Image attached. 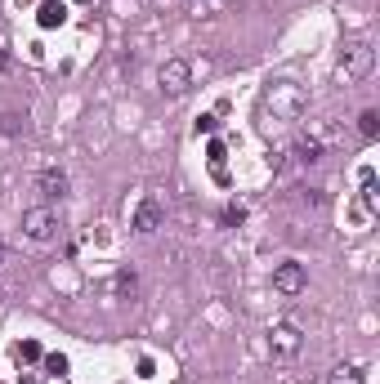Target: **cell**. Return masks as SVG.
I'll return each mask as SVG.
<instances>
[{"mask_svg":"<svg viewBox=\"0 0 380 384\" xmlns=\"http://www.w3.org/2000/svg\"><path fill=\"white\" fill-rule=\"evenodd\" d=\"M371 68H376V49H371L367 41H349V45L340 49L336 72H340L344 81H362V76H371Z\"/></svg>","mask_w":380,"mask_h":384,"instance_id":"6da1fadb","label":"cell"},{"mask_svg":"<svg viewBox=\"0 0 380 384\" xmlns=\"http://www.w3.org/2000/svg\"><path fill=\"white\" fill-rule=\"evenodd\" d=\"M304 286H309V273H304L300 259H282V264L273 269V291H277V295L295 299V295H304Z\"/></svg>","mask_w":380,"mask_h":384,"instance_id":"7a4b0ae2","label":"cell"},{"mask_svg":"<svg viewBox=\"0 0 380 384\" xmlns=\"http://www.w3.org/2000/svg\"><path fill=\"white\" fill-rule=\"evenodd\" d=\"M157 85H161V94H184L192 85V68L184 58H166L157 68Z\"/></svg>","mask_w":380,"mask_h":384,"instance_id":"3957f363","label":"cell"},{"mask_svg":"<svg viewBox=\"0 0 380 384\" xmlns=\"http://www.w3.org/2000/svg\"><path fill=\"white\" fill-rule=\"evenodd\" d=\"M300 344H304L300 322H277V326L269 331V353H273V358H295V353H300Z\"/></svg>","mask_w":380,"mask_h":384,"instance_id":"277c9868","label":"cell"},{"mask_svg":"<svg viewBox=\"0 0 380 384\" xmlns=\"http://www.w3.org/2000/svg\"><path fill=\"white\" fill-rule=\"evenodd\" d=\"M23 232L31 242H49L58 232V214L49 206H31V210H23Z\"/></svg>","mask_w":380,"mask_h":384,"instance_id":"5b68a950","label":"cell"},{"mask_svg":"<svg viewBox=\"0 0 380 384\" xmlns=\"http://www.w3.org/2000/svg\"><path fill=\"white\" fill-rule=\"evenodd\" d=\"M130 228H135L139 237H153V232L161 228V202H157V197H143V202L135 206V219H130Z\"/></svg>","mask_w":380,"mask_h":384,"instance_id":"8992f818","label":"cell"},{"mask_svg":"<svg viewBox=\"0 0 380 384\" xmlns=\"http://www.w3.org/2000/svg\"><path fill=\"white\" fill-rule=\"evenodd\" d=\"M36 192L49 197V202H54V197H68V175L63 170H41L36 175Z\"/></svg>","mask_w":380,"mask_h":384,"instance_id":"52a82bcc","label":"cell"},{"mask_svg":"<svg viewBox=\"0 0 380 384\" xmlns=\"http://www.w3.org/2000/svg\"><path fill=\"white\" fill-rule=\"evenodd\" d=\"M36 23H41L45 31H49V27H63V23H68V5H63V0H41Z\"/></svg>","mask_w":380,"mask_h":384,"instance_id":"ba28073f","label":"cell"},{"mask_svg":"<svg viewBox=\"0 0 380 384\" xmlns=\"http://www.w3.org/2000/svg\"><path fill=\"white\" fill-rule=\"evenodd\" d=\"M327 384H362V366H354V362H340V366H332Z\"/></svg>","mask_w":380,"mask_h":384,"instance_id":"9c48e42d","label":"cell"},{"mask_svg":"<svg viewBox=\"0 0 380 384\" xmlns=\"http://www.w3.org/2000/svg\"><path fill=\"white\" fill-rule=\"evenodd\" d=\"M295 161H300V165H318L322 161V143L318 139H300V143H295Z\"/></svg>","mask_w":380,"mask_h":384,"instance_id":"30bf717a","label":"cell"},{"mask_svg":"<svg viewBox=\"0 0 380 384\" xmlns=\"http://www.w3.org/2000/svg\"><path fill=\"white\" fill-rule=\"evenodd\" d=\"M206 157H210V175L220 179V183H228V175H224V157H228V147H224L220 139H215V143L206 147Z\"/></svg>","mask_w":380,"mask_h":384,"instance_id":"8fae6325","label":"cell"},{"mask_svg":"<svg viewBox=\"0 0 380 384\" xmlns=\"http://www.w3.org/2000/svg\"><path fill=\"white\" fill-rule=\"evenodd\" d=\"M112 291H117V299H130V295L139 291V277L130 273V269H121V273H117V281H112Z\"/></svg>","mask_w":380,"mask_h":384,"instance_id":"7c38bea8","label":"cell"},{"mask_svg":"<svg viewBox=\"0 0 380 384\" xmlns=\"http://www.w3.org/2000/svg\"><path fill=\"white\" fill-rule=\"evenodd\" d=\"M358 130H362V139H376V135H380V112L367 108V112L358 116Z\"/></svg>","mask_w":380,"mask_h":384,"instance_id":"4fadbf2b","label":"cell"},{"mask_svg":"<svg viewBox=\"0 0 380 384\" xmlns=\"http://www.w3.org/2000/svg\"><path fill=\"white\" fill-rule=\"evenodd\" d=\"M14 358H19V362H41L45 353H41L36 340H23V344H14Z\"/></svg>","mask_w":380,"mask_h":384,"instance_id":"5bb4252c","label":"cell"},{"mask_svg":"<svg viewBox=\"0 0 380 384\" xmlns=\"http://www.w3.org/2000/svg\"><path fill=\"white\" fill-rule=\"evenodd\" d=\"M41 362H45V371H49V375H68V358H63V353H45Z\"/></svg>","mask_w":380,"mask_h":384,"instance_id":"9a60e30c","label":"cell"},{"mask_svg":"<svg viewBox=\"0 0 380 384\" xmlns=\"http://www.w3.org/2000/svg\"><path fill=\"white\" fill-rule=\"evenodd\" d=\"M215 130H220V116H197V135H215Z\"/></svg>","mask_w":380,"mask_h":384,"instance_id":"2e32d148","label":"cell"},{"mask_svg":"<svg viewBox=\"0 0 380 384\" xmlns=\"http://www.w3.org/2000/svg\"><path fill=\"white\" fill-rule=\"evenodd\" d=\"M19 130H27V116H5V135H19Z\"/></svg>","mask_w":380,"mask_h":384,"instance_id":"e0dca14e","label":"cell"},{"mask_svg":"<svg viewBox=\"0 0 380 384\" xmlns=\"http://www.w3.org/2000/svg\"><path fill=\"white\" fill-rule=\"evenodd\" d=\"M242 219H246L242 206H228V210H224V224H242Z\"/></svg>","mask_w":380,"mask_h":384,"instance_id":"ac0fdd59","label":"cell"},{"mask_svg":"<svg viewBox=\"0 0 380 384\" xmlns=\"http://www.w3.org/2000/svg\"><path fill=\"white\" fill-rule=\"evenodd\" d=\"M0 72H9V54H5V45H0Z\"/></svg>","mask_w":380,"mask_h":384,"instance_id":"d6986e66","label":"cell"},{"mask_svg":"<svg viewBox=\"0 0 380 384\" xmlns=\"http://www.w3.org/2000/svg\"><path fill=\"white\" fill-rule=\"evenodd\" d=\"M0 255H5V250H0Z\"/></svg>","mask_w":380,"mask_h":384,"instance_id":"ffe728a7","label":"cell"}]
</instances>
